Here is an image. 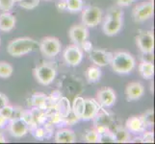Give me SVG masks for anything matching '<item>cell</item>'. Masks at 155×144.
<instances>
[{
	"label": "cell",
	"instance_id": "32",
	"mask_svg": "<svg viewBox=\"0 0 155 144\" xmlns=\"http://www.w3.org/2000/svg\"><path fill=\"white\" fill-rule=\"evenodd\" d=\"M15 5V0H0V10L3 12H10Z\"/></svg>",
	"mask_w": 155,
	"mask_h": 144
},
{
	"label": "cell",
	"instance_id": "7",
	"mask_svg": "<svg viewBox=\"0 0 155 144\" xmlns=\"http://www.w3.org/2000/svg\"><path fill=\"white\" fill-rule=\"evenodd\" d=\"M63 58L68 66H77L83 60V51L79 45H68L64 51Z\"/></svg>",
	"mask_w": 155,
	"mask_h": 144
},
{
	"label": "cell",
	"instance_id": "16",
	"mask_svg": "<svg viewBox=\"0 0 155 144\" xmlns=\"http://www.w3.org/2000/svg\"><path fill=\"white\" fill-rule=\"evenodd\" d=\"M126 130L132 134H140L146 131V126L141 118V116H131L126 120Z\"/></svg>",
	"mask_w": 155,
	"mask_h": 144
},
{
	"label": "cell",
	"instance_id": "12",
	"mask_svg": "<svg viewBox=\"0 0 155 144\" xmlns=\"http://www.w3.org/2000/svg\"><path fill=\"white\" fill-rule=\"evenodd\" d=\"M97 101L102 107L110 108L113 106L117 101L116 92L110 88H105L100 89L97 95Z\"/></svg>",
	"mask_w": 155,
	"mask_h": 144
},
{
	"label": "cell",
	"instance_id": "14",
	"mask_svg": "<svg viewBox=\"0 0 155 144\" xmlns=\"http://www.w3.org/2000/svg\"><path fill=\"white\" fill-rule=\"evenodd\" d=\"M145 93V88L140 82H132L127 85L125 88V95L128 101H137L142 98Z\"/></svg>",
	"mask_w": 155,
	"mask_h": 144
},
{
	"label": "cell",
	"instance_id": "29",
	"mask_svg": "<svg viewBox=\"0 0 155 144\" xmlns=\"http://www.w3.org/2000/svg\"><path fill=\"white\" fill-rule=\"evenodd\" d=\"M41 0H20L18 2L19 6L25 10H32L39 6Z\"/></svg>",
	"mask_w": 155,
	"mask_h": 144
},
{
	"label": "cell",
	"instance_id": "5",
	"mask_svg": "<svg viewBox=\"0 0 155 144\" xmlns=\"http://www.w3.org/2000/svg\"><path fill=\"white\" fill-rule=\"evenodd\" d=\"M42 55L47 58H53L61 52V43L57 38L46 37L41 40L39 45Z\"/></svg>",
	"mask_w": 155,
	"mask_h": 144
},
{
	"label": "cell",
	"instance_id": "36",
	"mask_svg": "<svg viewBox=\"0 0 155 144\" xmlns=\"http://www.w3.org/2000/svg\"><path fill=\"white\" fill-rule=\"evenodd\" d=\"M79 46H80V48H81V49H83L84 51H86L87 53H89L91 50L93 49V44L91 43V42L88 40H85L83 43H81Z\"/></svg>",
	"mask_w": 155,
	"mask_h": 144
},
{
	"label": "cell",
	"instance_id": "23",
	"mask_svg": "<svg viewBox=\"0 0 155 144\" xmlns=\"http://www.w3.org/2000/svg\"><path fill=\"white\" fill-rule=\"evenodd\" d=\"M67 10L71 13H78L83 9V0H66Z\"/></svg>",
	"mask_w": 155,
	"mask_h": 144
},
{
	"label": "cell",
	"instance_id": "31",
	"mask_svg": "<svg viewBox=\"0 0 155 144\" xmlns=\"http://www.w3.org/2000/svg\"><path fill=\"white\" fill-rule=\"evenodd\" d=\"M13 111H14V107L10 106L8 104V105L3 107V108L0 110V114L3 115L7 120H11V118H12V115H13Z\"/></svg>",
	"mask_w": 155,
	"mask_h": 144
},
{
	"label": "cell",
	"instance_id": "28",
	"mask_svg": "<svg viewBox=\"0 0 155 144\" xmlns=\"http://www.w3.org/2000/svg\"><path fill=\"white\" fill-rule=\"evenodd\" d=\"M85 141L88 143H98L99 141V135L97 134V132L95 131V129L89 130L85 134Z\"/></svg>",
	"mask_w": 155,
	"mask_h": 144
},
{
	"label": "cell",
	"instance_id": "1",
	"mask_svg": "<svg viewBox=\"0 0 155 144\" xmlns=\"http://www.w3.org/2000/svg\"><path fill=\"white\" fill-rule=\"evenodd\" d=\"M110 65L114 72L117 74H128L135 68L136 61L129 53L120 51L112 53Z\"/></svg>",
	"mask_w": 155,
	"mask_h": 144
},
{
	"label": "cell",
	"instance_id": "47",
	"mask_svg": "<svg viewBox=\"0 0 155 144\" xmlns=\"http://www.w3.org/2000/svg\"><path fill=\"white\" fill-rule=\"evenodd\" d=\"M0 43H1V42H0Z\"/></svg>",
	"mask_w": 155,
	"mask_h": 144
},
{
	"label": "cell",
	"instance_id": "43",
	"mask_svg": "<svg viewBox=\"0 0 155 144\" xmlns=\"http://www.w3.org/2000/svg\"><path fill=\"white\" fill-rule=\"evenodd\" d=\"M130 142H140V143H143L142 138H141V137H136V138H134V139H133V140H131Z\"/></svg>",
	"mask_w": 155,
	"mask_h": 144
},
{
	"label": "cell",
	"instance_id": "26",
	"mask_svg": "<svg viewBox=\"0 0 155 144\" xmlns=\"http://www.w3.org/2000/svg\"><path fill=\"white\" fill-rule=\"evenodd\" d=\"M122 18H124V12H122L121 9L117 7H111L106 14V18L122 20Z\"/></svg>",
	"mask_w": 155,
	"mask_h": 144
},
{
	"label": "cell",
	"instance_id": "17",
	"mask_svg": "<svg viewBox=\"0 0 155 144\" xmlns=\"http://www.w3.org/2000/svg\"><path fill=\"white\" fill-rule=\"evenodd\" d=\"M15 18L9 12H4L0 14V31L10 32L15 26Z\"/></svg>",
	"mask_w": 155,
	"mask_h": 144
},
{
	"label": "cell",
	"instance_id": "2",
	"mask_svg": "<svg viewBox=\"0 0 155 144\" xmlns=\"http://www.w3.org/2000/svg\"><path fill=\"white\" fill-rule=\"evenodd\" d=\"M39 44L35 40L24 37L18 38L9 42L7 46V52L12 57H22L35 51Z\"/></svg>",
	"mask_w": 155,
	"mask_h": 144
},
{
	"label": "cell",
	"instance_id": "35",
	"mask_svg": "<svg viewBox=\"0 0 155 144\" xmlns=\"http://www.w3.org/2000/svg\"><path fill=\"white\" fill-rule=\"evenodd\" d=\"M23 114V110L19 108V107H17V108H14V111H13V115H12V119H18L21 118V116Z\"/></svg>",
	"mask_w": 155,
	"mask_h": 144
},
{
	"label": "cell",
	"instance_id": "34",
	"mask_svg": "<svg viewBox=\"0 0 155 144\" xmlns=\"http://www.w3.org/2000/svg\"><path fill=\"white\" fill-rule=\"evenodd\" d=\"M21 118H22L28 125H30L32 122L34 121V115L32 114V113H30V111H23V114L21 116Z\"/></svg>",
	"mask_w": 155,
	"mask_h": 144
},
{
	"label": "cell",
	"instance_id": "22",
	"mask_svg": "<svg viewBox=\"0 0 155 144\" xmlns=\"http://www.w3.org/2000/svg\"><path fill=\"white\" fill-rule=\"evenodd\" d=\"M86 77L90 83H97L101 77L100 68L98 66H90L86 71Z\"/></svg>",
	"mask_w": 155,
	"mask_h": 144
},
{
	"label": "cell",
	"instance_id": "3",
	"mask_svg": "<svg viewBox=\"0 0 155 144\" xmlns=\"http://www.w3.org/2000/svg\"><path fill=\"white\" fill-rule=\"evenodd\" d=\"M34 76L38 83L48 86L56 78V69L48 63H44L34 69Z\"/></svg>",
	"mask_w": 155,
	"mask_h": 144
},
{
	"label": "cell",
	"instance_id": "42",
	"mask_svg": "<svg viewBox=\"0 0 155 144\" xmlns=\"http://www.w3.org/2000/svg\"><path fill=\"white\" fill-rule=\"evenodd\" d=\"M6 142V138H5L3 134H0V143H5Z\"/></svg>",
	"mask_w": 155,
	"mask_h": 144
},
{
	"label": "cell",
	"instance_id": "30",
	"mask_svg": "<svg viewBox=\"0 0 155 144\" xmlns=\"http://www.w3.org/2000/svg\"><path fill=\"white\" fill-rule=\"evenodd\" d=\"M101 143H115L116 142V138L114 133H112L110 130L108 132L104 133L103 135L99 136V141Z\"/></svg>",
	"mask_w": 155,
	"mask_h": 144
},
{
	"label": "cell",
	"instance_id": "25",
	"mask_svg": "<svg viewBox=\"0 0 155 144\" xmlns=\"http://www.w3.org/2000/svg\"><path fill=\"white\" fill-rule=\"evenodd\" d=\"M31 102H32V105L36 107V108H42L46 103V96L44 93L37 92L32 96Z\"/></svg>",
	"mask_w": 155,
	"mask_h": 144
},
{
	"label": "cell",
	"instance_id": "20",
	"mask_svg": "<svg viewBox=\"0 0 155 144\" xmlns=\"http://www.w3.org/2000/svg\"><path fill=\"white\" fill-rule=\"evenodd\" d=\"M84 108H85V99L83 97H76L73 100L72 104V114L76 117L77 119H81V117L84 113Z\"/></svg>",
	"mask_w": 155,
	"mask_h": 144
},
{
	"label": "cell",
	"instance_id": "21",
	"mask_svg": "<svg viewBox=\"0 0 155 144\" xmlns=\"http://www.w3.org/2000/svg\"><path fill=\"white\" fill-rule=\"evenodd\" d=\"M115 138H116V142L119 143H127L131 141V136L130 133L128 132L125 128L122 127H117L115 133Z\"/></svg>",
	"mask_w": 155,
	"mask_h": 144
},
{
	"label": "cell",
	"instance_id": "45",
	"mask_svg": "<svg viewBox=\"0 0 155 144\" xmlns=\"http://www.w3.org/2000/svg\"><path fill=\"white\" fill-rule=\"evenodd\" d=\"M0 134H2V132H1V128H0Z\"/></svg>",
	"mask_w": 155,
	"mask_h": 144
},
{
	"label": "cell",
	"instance_id": "6",
	"mask_svg": "<svg viewBox=\"0 0 155 144\" xmlns=\"http://www.w3.org/2000/svg\"><path fill=\"white\" fill-rule=\"evenodd\" d=\"M154 13L153 2L147 1L137 5L133 10V18L136 22H145L150 19Z\"/></svg>",
	"mask_w": 155,
	"mask_h": 144
},
{
	"label": "cell",
	"instance_id": "37",
	"mask_svg": "<svg viewBox=\"0 0 155 144\" xmlns=\"http://www.w3.org/2000/svg\"><path fill=\"white\" fill-rule=\"evenodd\" d=\"M34 136L36 138H38V139H42V138L45 136V131L42 129V128H37L34 133Z\"/></svg>",
	"mask_w": 155,
	"mask_h": 144
},
{
	"label": "cell",
	"instance_id": "24",
	"mask_svg": "<svg viewBox=\"0 0 155 144\" xmlns=\"http://www.w3.org/2000/svg\"><path fill=\"white\" fill-rule=\"evenodd\" d=\"M14 71L13 66L7 62H0V78L7 79L12 76Z\"/></svg>",
	"mask_w": 155,
	"mask_h": 144
},
{
	"label": "cell",
	"instance_id": "38",
	"mask_svg": "<svg viewBox=\"0 0 155 144\" xmlns=\"http://www.w3.org/2000/svg\"><path fill=\"white\" fill-rule=\"evenodd\" d=\"M8 104H9V99L7 98V96L4 93L0 92V110Z\"/></svg>",
	"mask_w": 155,
	"mask_h": 144
},
{
	"label": "cell",
	"instance_id": "44",
	"mask_svg": "<svg viewBox=\"0 0 155 144\" xmlns=\"http://www.w3.org/2000/svg\"><path fill=\"white\" fill-rule=\"evenodd\" d=\"M20 0H15V2H19Z\"/></svg>",
	"mask_w": 155,
	"mask_h": 144
},
{
	"label": "cell",
	"instance_id": "8",
	"mask_svg": "<svg viewBox=\"0 0 155 144\" xmlns=\"http://www.w3.org/2000/svg\"><path fill=\"white\" fill-rule=\"evenodd\" d=\"M136 43L143 54H151L154 49V37L151 31H143L136 38Z\"/></svg>",
	"mask_w": 155,
	"mask_h": 144
},
{
	"label": "cell",
	"instance_id": "13",
	"mask_svg": "<svg viewBox=\"0 0 155 144\" xmlns=\"http://www.w3.org/2000/svg\"><path fill=\"white\" fill-rule=\"evenodd\" d=\"M100 110V105L94 99H85V108L81 119L84 121H89L94 119L98 111Z\"/></svg>",
	"mask_w": 155,
	"mask_h": 144
},
{
	"label": "cell",
	"instance_id": "4",
	"mask_svg": "<svg viewBox=\"0 0 155 144\" xmlns=\"http://www.w3.org/2000/svg\"><path fill=\"white\" fill-rule=\"evenodd\" d=\"M102 10L95 6H89L82 12V22L86 27H95L102 20Z\"/></svg>",
	"mask_w": 155,
	"mask_h": 144
},
{
	"label": "cell",
	"instance_id": "41",
	"mask_svg": "<svg viewBox=\"0 0 155 144\" xmlns=\"http://www.w3.org/2000/svg\"><path fill=\"white\" fill-rule=\"evenodd\" d=\"M8 122H9V120H7L3 115L0 114V128H1V129H3L4 127L7 126Z\"/></svg>",
	"mask_w": 155,
	"mask_h": 144
},
{
	"label": "cell",
	"instance_id": "19",
	"mask_svg": "<svg viewBox=\"0 0 155 144\" xmlns=\"http://www.w3.org/2000/svg\"><path fill=\"white\" fill-rule=\"evenodd\" d=\"M139 73L145 79H151L154 75V66L149 61H143L139 65Z\"/></svg>",
	"mask_w": 155,
	"mask_h": 144
},
{
	"label": "cell",
	"instance_id": "40",
	"mask_svg": "<svg viewBox=\"0 0 155 144\" xmlns=\"http://www.w3.org/2000/svg\"><path fill=\"white\" fill-rule=\"evenodd\" d=\"M57 7L60 11H64V10H67V5H66V0H60L58 3H57Z\"/></svg>",
	"mask_w": 155,
	"mask_h": 144
},
{
	"label": "cell",
	"instance_id": "27",
	"mask_svg": "<svg viewBox=\"0 0 155 144\" xmlns=\"http://www.w3.org/2000/svg\"><path fill=\"white\" fill-rule=\"evenodd\" d=\"M141 118L145 124L146 128L147 127H152L154 124V113H153V110H148L147 113L143 114Z\"/></svg>",
	"mask_w": 155,
	"mask_h": 144
},
{
	"label": "cell",
	"instance_id": "15",
	"mask_svg": "<svg viewBox=\"0 0 155 144\" xmlns=\"http://www.w3.org/2000/svg\"><path fill=\"white\" fill-rule=\"evenodd\" d=\"M122 28V20L106 18L102 25V30L106 36H116Z\"/></svg>",
	"mask_w": 155,
	"mask_h": 144
},
{
	"label": "cell",
	"instance_id": "39",
	"mask_svg": "<svg viewBox=\"0 0 155 144\" xmlns=\"http://www.w3.org/2000/svg\"><path fill=\"white\" fill-rule=\"evenodd\" d=\"M133 1H134V0H117V3L120 7H127V6H130L133 3Z\"/></svg>",
	"mask_w": 155,
	"mask_h": 144
},
{
	"label": "cell",
	"instance_id": "18",
	"mask_svg": "<svg viewBox=\"0 0 155 144\" xmlns=\"http://www.w3.org/2000/svg\"><path fill=\"white\" fill-rule=\"evenodd\" d=\"M54 139L57 143H74L76 140V136L71 130L61 129L57 131Z\"/></svg>",
	"mask_w": 155,
	"mask_h": 144
},
{
	"label": "cell",
	"instance_id": "9",
	"mask_svg": "<svg viewBox=\"0 0 155 144\" xmlns=\"http://www.w3.org/2000/svg\"><path fill=\"white\" fill-rule=\"evenodd\" d=\"M8 131L13 137L21 138L28 133L29 125L22 118L12 119L8 122Z\"/></svg>",
	"mask_w": 155,
	"mask_h": 144
},
{
	"label": "cell",
	"instance_id": "10",
	"mask_svg": "<svg viewBox=\"0 0 155 144\" xmlns=\"http://www.w3.org/2000/svg\"><path fill=\"white\" fill-rule=\"evenodd\" d=\"M68 37L74 44L80 45L81 43H83L85 40H88L89 32L85 25L77 24V25L72 26V27L69 29Z\"/></svg>",
	"mask_w": 155,
	"mask_h": 144
},
{
	"label": "cell",
	"instance_id": "33",
	"mask_svg": "<svg viewBox=\"0 0 155 144\" xmlns=\"http://www.w3.org/2000/svg\"><path fill=\"white\" fill-rule=\"evenodd\" d=\"M143 143H153L154 142V135L152 132H143V136H141Z\"/></svg>",
	"mask_w": 155,
	"mask_h": 144
},
{
	"label": "cell",
	"instance_id": "11",
	"mask_svg": "<svg viewBox=\"0 0 155 144\" xmlns=\"http://www.w3.org/2000/svg\"><path fill=\"white\" fill-rule=\"evenodd\" d=\"M90 60L92 61L97 66H105L110 65L112 53L107 52L102 49H93L89 52Z\"/></svg>",
	"mask_w": 155,
	"mask_h": 144
},
{
	"label": "cell",
	"instance_id": "46",
	"mask_svg": "<svg viewBox=\"0 0 155 144\" xmlns=\"http://www.w3.org/2000/svg\"><path fill=\"white\" fill-rule=\"evenodd\" d=\"M46 1H51V0H46Z\"/></svg>",
	"mask_w": 155,
	"mask_h": 144
}]
</instances>
